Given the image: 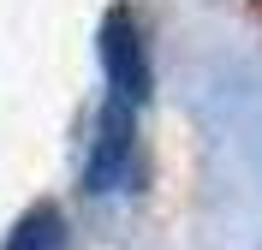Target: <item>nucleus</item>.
Segmentation results:
<instances>
[{
    "mask_svg": "<svg viewBox=\"0 0 262 250\" xmlns=\"http://www.w3.org/2000/svg\"><path fill=\"white\" fill-rule=\"evenodd\" d=\"M101 66H107V89L119 101H137L149 96V54H143V30L131 12H107L101 24Z\"/></svg>",
    "mask_w": 262,
    "mask_h": 250,
    "instance_id": "f257e3e1",
    "label": "nucleus"
},
{
    "mask_svg": "<svg viewBox=\"0 0 262 250\" xmlns=\"http://www.w3.org/2000/svg\"><path fill=\"white\" fill-rule=\"evenodd\" d=\"M131 101H107L101 107V125H96V143H90V161H83V185L90 191H114L119 179L131 173Z\"/></svg>",
    "mask_w": 262,
    "mask_h": 250,
    "instance_id": "f03ea898",
    "label": "nucleus"
},
{
    "mask_svg": "<svg viewBox=\"0 0 262 250\" xmlns=\"http://www.w3.org/2000/svg\"><path fill=\"white\" fill-rule=\"evenodd\" d=\"M66 244V220H60V209H30V215L12 226V238H6V250H60Z\"/></svg>",
    "mask_w": 262,
    "mask_h": 250,
    "instance_id": "7ed1b4c3",
    "label": "nucleus"
}]
</instances>
